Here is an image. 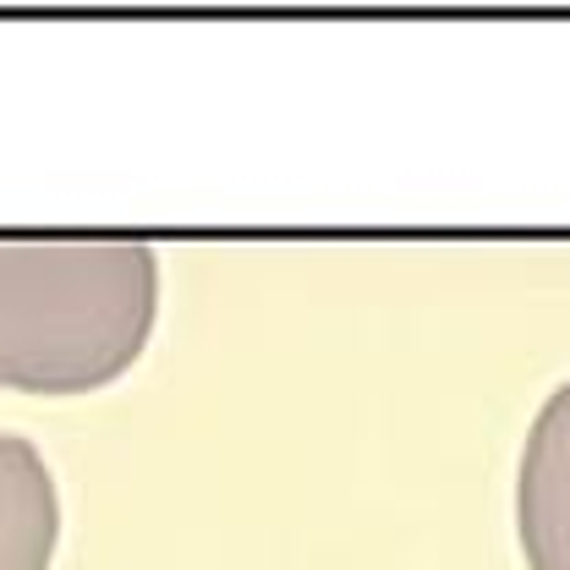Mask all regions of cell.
<instances>
[{
  "label": "cell",
  "instance_id": "cell-2",
  "mask_svg": "<svg viewBox=\"0 0 570 570\" xmlns=\"http://www.w3.org/2000/svg\"><path fill=\"white\" fill-rule=\"evenodd\" d=\"M515 532L532 570H570V379L527 428L515 472Z\"/></svg>",
  "mask_w": 570,
  "mask_h": 570
},
{
  "label": "cell",
  "instance_id": "cell-3",
  "mask_svg": "<svg viewBox=\"0 0 570 570\" xmlns=\"http://www.w3.org/2000/svg\"><path fill=\"white\" fill-rule=\"evenodd\" d=\"M61 543V494L33 439L0 433V570H50Z\"/></svg>",
  "mask_w": 570,
  "mask_h": 570
},
{
  "label": "cell",
  "instance_id": "cell-1",
  "mask_svg": "<svg viewBox=\"0 0 570 570\" xmlns=\"http://www.w3.org/2000/svg\"><path fill=\"white\" fill-rule=\"evenodd\" d=\"M159 318V258L132 236L0 242V390L116 384Z\"/></svg>",
  "mask_w": 570,
  "mask_h": 570
}]
</instances>
